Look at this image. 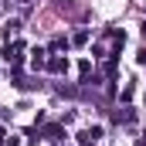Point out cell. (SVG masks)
I'll return each mask as SVG.
<instances>
[{
    "label": "cell",
    "mask_w": 146,
    "mask_h": 146,
    "mask_svg": "<svg viewBox=\"0 0 146 146\" xmlns=\"http://www.w3.org/2000/svg\"><path fill=\"white\" fill-rule=\"evenodd\" d=\"M143 37H146V24H143Z\"/></svg>",
    "instance_id": "5b68a950"
},
{
    "label": "cell",
    "mask_w": 146,
    "mask_h": 146,
    "mask_svg": "<svg viewBox=\"0 0 146 146\" xmlns=\"http://www.w3.org/2000/svg\"><path fill=\"white\" fill-rule=\"evenodd\" d=\"M44 136H48V139H65V129H61V126H48Z\"/></svg>",
    "instance_id": "7a4b0ae2"
},
{
    "label": "cell",
    "mask_w": 146,
    "mask_h": 146,
    "mask_svg": "<svg viewBox=\"0 0 146 146\" xmlns=\"http://www.w3.org/2000/svg\"><path fill=\"white\" fill-rule=\"evenodd\" d=\"M3 31H7V37L17 34V31H21V21H7V24H3Z\"/></svg>",
    "instance_id": "3957f363"
},
{
    "label": "cell",
    "mask_w": 146,
    "mask_h": 146,
    "mask_svg": "<svg viewBox=\"0 0 146 146\" xmlns=\"http://www.w3.org/2000/svg\"><path fill=\"white\" fill-rule=\"evenodd\" d=\"M7 146H21V143H17V139H10V143H7Z\"/></svg>",
    "instance_id": "277c9868"
},
{
    "label": "cell",
    "mask_w": 146,
    "mask_h": 146,
    "mask_svg": "<svg viewBox=\"0 0 146 146\" xmlns=\"http://www.w3.org/2000/svg\"><path fill=\"white\" fill-rule=\"evenodd\" d=\"M48 68H51V72H68V61H65V58H51Z\"/></svg>",
    "instance_id": "6da1fadb"
}]
</instances>
